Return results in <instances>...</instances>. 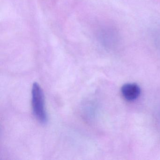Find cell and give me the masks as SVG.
<instances>
[{
  "mask_svg": "<svg viewBox=\"0 0 160 160\" xmlns=\"http://www.w3.org/2000/svg\"><path fill=\"white\" fill-rule=\"evenodd\" d=\"M140 92L139 86L134 83H127L122 87V95L128 101H133L137 99Z\"/></svg>",
  "mask_w": 160,
  "mask_h": 160,
  "instance_id": "obj_3",
  "label": "cell"
},
{
  "mask_svg": "<svg viewBox=\"0 0 160 160\" xmlns=\"http://www.w3.org/2000/svg\"><path fill=\"white\" fill-rule=\"evenodd\" d=\"M102 39L104 44L109 46L119 44L120 38L118 30L113 28H106L102 31Z\"/></svg>",
  "mask_w": 160,
  "mask_h": 160,
  "instance_id": "obj_2",
  "label": "cell"
},
{
  "mask_svg": "<svg viewBox=\"0 0 160 160\" xmlns=\"http://www.w3.org/2000/svg\"><path fill=\"white\" fill-rule=\"evenodd\" d=\"M32 106L33 115L42 123L47 122L48 117L43 92L39 84L34 83L32 90Z\"/></svg>",
  "mask_w": 160,
  "mask_h": 160,
  "instance_id": "obj_1",
  "label": "cell"
}]
</instances>
